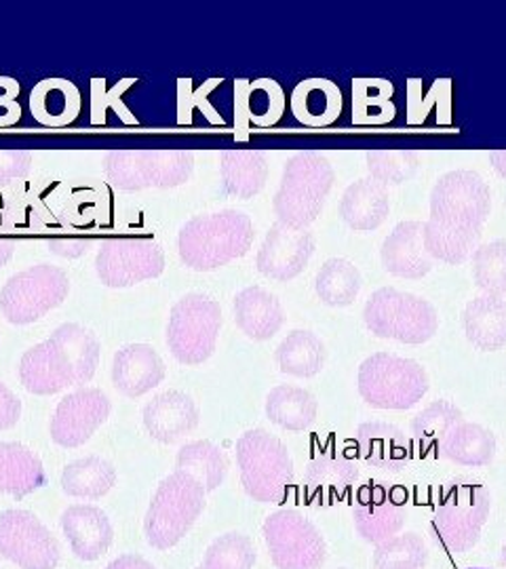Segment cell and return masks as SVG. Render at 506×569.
I'll return each mask as SVG.
<instances>
[{
	"label": "cell",
	"instance_id": "cell-48",
	"mask_svg": "<svg viewBox=\"0 0 506 569\" xmlns=\"http://www.w3.org/2000/svg\"><path fill=\"white\" fill-rule=\"evenodd\" d=\"M106 569H157L150 561H146L140 555H121L112 563H108Z\"/></svg>",
	"mask_w": 506,
	"mask_h": 569
},
{
	"label": "cell",
	"instance_id": "cell-25",
	"mask_svg": "<svg viewBox=\"0 0 506 569\" xmlns=\"http://www.w3.org/2000/svg\"><path fill=\"white\" fill-rule=\"evenodd\" d=\"M235 321L249 340L266 342L279 333L285 323L284 305L262 287H247L235 298Z\"/></svg>",
	"mask_w": 506,
	"mask_h": 569
},
{
	"label": "cell",
	"instance_id": "cell-37",
	"mask_svg": "<svg viewBox=\"0 0 506 569\" xmlns=\"http://www.w3.org/2000/svg\"><path fill=\"white\" fill-rule=\"evenodd\" d=\"M176 465H178V470L197 479L207 493L220 488L228 475L226 453L218 446H214L211 441H205V439L186 443L178 451Z\"/></svg>",
	"mask_w": 506,
	"mask_h": 569
},
{
	"label": "cell",
	"instance_id": "cell-23",
	"mask_svg": "<svg viewBox=\"0 0 506 569\" xmlns=\"http://www.w3.org/2000/svg\"><path fill=\"white\" fill-rule=\"evenodd\" d=\"M165 380L161 355L150 345H127L115 355L112 385L129 397L138 399Z\"/></svg>",
	"mask_w": 506,
	"mask_h": 569
},
{
	"label": "cell",
	"instance_id": "cell-13",
	"mask_svg": "<svg viewBox=\"0 0 506 569\" xmlns=\"http://www.w3.org/2000/svg\"><path fill=\"white\" fill-rule=\"evenodd\" d=\"M264 540L277 569H321L327 545L321 531L300 510L272 512L264 521Z\"/></svg>",
	"mask_w": 506,
	"mask_h": 569
},
{
	"label": "cell",
	"instance_id": "cell-6",
	"mask_svg": "<svg viewBox=\"0 0 506 569\" xmlns=\"http://www.w3.org/2000/svg\"><path fill=\"white\" fill-rule=\"evenodd\" d=\"M245 493L262 505H284L294 486V460L284 441L264 428H254L237 441Z\"/></svg>",
	"mask_w": 506,
	"mask_h": 569
},
{
	"label": "cell",
	"instance_id": "cell-38",
	"mask_svg": "<svg viewBox=\"0 0 506 569\" xmlns=\"http://www.w3.org/2000/svg\"><path fill=\"white\" fill-rule=\"evenodd\" d=\"M463 409L449 401H433L411 420V432L423 456L439 458V449L447 432L463 422Z\"/></svg>",
	"mask_w": 506,
	"mask_h": 569
},
{
	"label": "cell",
	"instance_id": "cell-33",
	"mask_svg": "<svg viewBox=\"0 0 506 569\" xmlns=\"http://www.w3.org/2000/svg\"><path fill=\"white\" fill-rule=\"evenodd\" d=\"M439 458L460 467H487L496 458V437L486 427L463 420L447 432Z\"/></svg>",
	"mask_w": 506,
	"mask_h": 569
},
{
	"label": "cell",
	"instance_id": "cell-24",
	"mask_svg": "<svg viewBox=\"0 0 506 569\" xmlns=\"http://www.w3.org/2000/svg\"><path fill=\"white\" fill-rule=\"evenodd\" d=\"M357 449L367 467L383 472H401L409 465V443L405 432L388 422H365L357 428Z\"/></svg>",
	"mask_w": 506,
	"mask_h": 569
},
{
	"label": "cell",
	"instance_id": "cell-50",
	"mask_svg": "<svg viewBox=\"0 0 506 569\" xmlns=\"http://www.w3.org/2000/svg\"><path fill=\"white\" fill-rule=\"evenodd\" d=\"M489 159H492L496 173L506 180V150H494Z\"/></svg>",
	"mask_w": 506,
	"mask_h": 569
},
{
	"label": "cell",
	"instance_id": "cell-14",
	"mask_svg": "<svg viewBox=\"0 0 506 569\" xmlns=\"http://www.w3.org/2000/svg\"><path fill=\"white\" fill-rule=\"evenodd\" d=\"M0 557L20 569H56L61 550L37 515L11 509L0 512Z\"/></svg>",
	"mask_w": 506,
	"mask_h": 569
},
{
	"label": "cell",
	"instance_id": "cell-22",
	"mask_svg": "<svg viewBox=\"0 0 506 569\" xmlns=\"http://www.w3.org/2000/svg\"><path fill=\"white\" fill-rule=\"evenodd\" d=\"M61 529L72 552L82 561H96L115 540V529L108 515L91 505L68 507L61 515Z\"/></svg>",
	"mask_w": 506,
	"mask_h": 569
},
{
	"label": "cell",
	"instance_id": "cell-10",
	"mask_svg": "<svg viewBox=\"0 0 506 569\" xmlns=\"http://www.w3.org/2000/svg\"><path fill=\"white\" fill-rule=\"evenodd\" d=\"M106 178L115 188L138 192L146 188H178L195 171L190 150H112L106 154Z\"/></svg>",
	"mask_w": 506,
	"mask_h": 569
},
{
	"label": "cell",
	"instance_id": "cell-43",
	"mask_svg": "<svg viewBox=\"0 0 506 569\" xmlns=\"http://www.w3.org/2000/svg\"><path fill=\"white\" fill-rule=\"evenodd\" d=\"M473 258V279L486 296H506V239L479 244Z\"/></svg>",
	"mask_w": 506,
	"mask_h": 569
},
{
	"label": "cell",
	"instance_id": "cell-44",
	"mask_svg": "<svg viewBox=\"0 0 506 569\" xmlns=\"http://www.w3.org/2000/svg\"><path fill=\"white\" fill-rule=\"evenodd\" d=\"M254 542L239 531L216 538L202 559V569H254L256 566Z\"/></svg>",
	"mask_w": 506,
	"mask_h": 569
},
{
	"label": "cell",
	"instance_id": "cell-17",
	"mask_svg": "<svg viewBox=\"0 0 506 569\" xmlns=\"http://www.w3.org/2000/svg\"><path fill=\"white\" fill-rule=\"evenodd\" d=\"M110 399L100 388H79L61 399L51 418V439L60 448L85 446L110 418Z\"/></svg>",
	"mask_w": 506,
	"mask_h": 569
},
{
	"label": "cell",
	"instance_id": "cell-27",
	"mask_svg": "<svg viewBox=\"0 0 506 569\" xmlns=\"http://www.w3.org/2000/svg\"><path fill=\"white\" fill-rule=\"evenodd\" d=\"M390 213V197L383 183L364 178L350 183L340 201V216L348 228L369 232L385 224Z\"/></svg>",
	"mask_w": 506,
	"mask_h": 569
},
{
	"label": "cell",
	"instance_id": "cell-11",
	"mask_svg": "<svg viewBox=\"0 0 506 569\" xmlns=\"http://www.w3.org/2000/svg\"><path fill=\"white\" fill-rule=\"evenodd\" d=\"M220 329V305L205 293H186L171 308L167 346L182 366H201L216 352Z\"/></svg>",
	"mask_w": 506,
	"mask_h": 569
},
{
	"label": "cell",
	"instance_id": "cell-21",
	"mask_svg": "<svg viewBox=\"0 0 506 569\" xmlns=\"http://www.w3.org/2000/svg\"><path fill=\"white\" fill-rule=\"evenodd\" d=\"M386 272L399 279H423L433 270V258L426 251L425 222H401L388 234L380 249Z\"/></svg>",
	"mask_w": 506,
	"mask_h": 569
},
{
	"label": "cell",
	"instance_id": "cell-47",
	"mask_svg": "<svg viewBox=\"0 0 506 569\" xmlns=\"http://www.w3.org/2000/svg\"><path fill=\"white\" fill-rule=\"evenodd\" d=\"M89 247V241H79V239H68V241H51L49 249L58 253L61 258H79Z\"/></svg>",
	"mask_w": 506,
	"mask_h": 569
},
{
	"label": "cell",
	"instance_id": "cell-52",
	"mask_svg": "<svg viewBox=\"0 0 506 569\" xmlns=\"http://www.w3.org/2000/svg\"><path fill=\"white\" fill-rule=\"evenodd\" d=\"M470 569H484V568H470Z\"/></svg>",
	"mask_w": 506,
	"mask_h": 569
},
{
	"label": "cell",
	"instance_id": "cell-51",
	"mask_svg": "<svg viewBox=\"0 0 506 569\" xmlns=\"http://www.w3.org/2000/svg\"><path fill=\"white\" fill-rule=\"evenodd\" d=\"M500 566L506 569V545L503 547V550H500Z\"/></svg>",
	"mask_w": 506,
	"mask_h": 569
},
{
	"label": "cell",
	"instance_id": "cell-7",
	"mask_svg": "<svg viewBox=\"0 0 506 569\" xmlns=\"http://www.w3.org/2000/svg\"><path fill=\"white\" fill-rule=\"evenodd\" d=\"M365 327L383 340L426 345L439 329V315L425 298L383 287L369 296L364 308Z\"/></svg>",
	"mask_w": 506,
	"mask_h": 569
},
{
	"label": "cell",
	"instance_id": "cell-16",
	"mask_svg": "<svg viewBox=\"0 0 506 569\" xmlns=\"http://www.w3.org/2000/svg\"><path fill=\"white\" fill-rule=\"evenodd\" d=\"M409 493L386 481H367L353 502V521L357 533L369 545H383L397 536L407 521Z\"/></svg>",
	"mask_w": 506,
	"mask_h": 569
},
{
	"label": "cell",
	"instance_id": "cell-8",
	"mask_svg": "<svg viewBox=\"0 0 506 569\" xmlns=\"http://www.w3.org/2000/svg\"><path fill=\"white\" fill-rule=\"evenodd\" d=\"M205 496L201 483L182 470L165 477L143 519L148 545L159 550L176 547L201 517Z\"/></svg>",
	"mask_w": 506,
	"mask_h": 569
},
{
	"label": "cell",
	"instance_id": "cell-54",
	"mask_svg": "<svg viewBox=\"0 0 506 569\" xmlns=\"http://www.w3.org/2000/svg\"><path fill=\"white\" fill-rule=\"evenodd\" d=\"M343 569H346V568H343Z\"/></svg>",
	"mask_w": 506,
	"mask_h": 569
},
{
	"label": "cell",
	"instance_id": "cell-3",
	"mask_svg": "<svg viewBox=\"0 0 506 569\" xmlns=\"http://www.w3.org/2000/svg\"><path fill=\"white\" fill-rule=\"evenodd\" d=\"M254 222L239 209H222L188 220L178 234L183 266L211 272L247 256L254 243Z\"/></svg>",
	"mask_w": 506,
	"mask_h": 569
},
{
	"label": "cell",
	"instance_id": "cell-30",
	"mask_svg": "<svg viewBox=\"0 0 506 569\" xmlns=\"http://www.w3.org/2000/svg\"><path fill=\"white\" fill-rule=\"evenodd\" d=\"M47 486L41 458L21 443H0V493L26 498Z\"/></svg>",
	"mask_w": 506,
	"mask_h": 569
},
{
	"label": "cell",
	"instance_id": "cell-35",
	"mask_svg": "<svg viewBox=\"0 0 506 569\" xmlns=\"http://www.w3.org/2000/svg\"><path fill=\"white\" fill-rule=\"evenodd\" d=\"M117 486V470L100 456H87L70 462L61 472V489L70 498L100 500Z\"/></svg>",
	"mask_w": 506,
	"mask_h": 569
},
{
	"label": "cell",
	"instance_id": "cell-34",
	"mask_svg": "<svg viewBox=\"0 0 506 569\" xmlns=\"http://www.w3.org/2000/svg\"><path fill=\"white\" fill-rule=\"evenodd\" d=\"M319 413V403L306 388L281 385L266 397V416L284 430H306L312 427Z\"/></svg>",
	"mask_w": 506,
	"mask_h": 569
},
{
	"label": "cell",
	"instance_id": "cell-15",
	"mask_svg": "<svg viewBox=\"0 0 506 569\" xmlns=\"http://www.w3.org/2000/svg\"><path fill=\"white\" fill-rule=\"evenodd\" d=\"M165 270V251L150 239H112L101 244L96 256V274L101 283L112 289L161 277Z\"/></svg>",
	"mask_w": 506,
	"mask_h": 569
},
{
	"label": "cell",
	"instance_id": "cell-2",
	"mask_svg": "<svg viewBox=\"0 0 506 569\" xmlns=\"http://www.w3.org/2000/svg\"><path fill=\"white\" fill-rule=\"evenodd\" d=\"M100 340L79 323H63L49 340L32 346L20 361V380L32 395H56L68 387H85L100 366Z\"/></svg>",
	"mask_w": 506,
	"mask_h": 569
},
{
	"label": "cell",
	"instance_id": "cell-20",
	"mask_svg": "<svg viewBox=\"0 0 506 569\" xmlns=\"http://www.w3.org/2000/svg\"><path fill=\"white\" fill-rule=\"evenodd\" d=\"M142 418L152 439L171 446L199 427L201 409L182 390H167L143 407Z\"/></svg>",
	"mask_w": 506,
	"mask_h": 569
},
{
	"label": "cell",
	"instance_id": "cell-49",
	"mask_svg": "<svg viewBox=\"0 0 506 569\" xmlns=\"http://www.w3.org/2000/svg\"><path fill=\"white\" fill-rule=\"evenodd\" d=\"M16 241H11V239H0V268H4V266L11 262V258H13V253H16Z\"/></svg>",
	"mask_w": 506,
	"mask_h": 569
},
{
	"label": "cell",
	"instance_id": "cell-28",
	"mask_svg": "<svg viewBox=\"0 0 506 569\" xmlns=\"http://www.w3.org/2000/svg\"><path fill=\"white\" fill-rule=\"evenodd\" d=\"M291 114L306 127H327L343 114V91L327 79H306L291 91Z\"/></svg>",
	"mask_w": 506,
	"mask_h": 569
},
{
	"label": "cell",
	"instance_id": "cell-5",
	"mask_svg": "<svg viewBox=\"0 0 506 569\" xmlns=\"http://www.w3.org/2000/svg\"><path fill=\"white\" fill-rule=\"evenodd\" d=\"M489 510L492 496L484 483L470 477L452 479L435 507L430 521L433 540L449 552H466L477 547Z\"/></svg>",
	"mask_w": 506,
	"mask_h": 569
},
{
	"label": "cell",
	"instance_id": "cell-39",
	"mask_svg": "<svg viewBox=\"0 0 506 569\" xmlns=\"http://www.w3.org/2000/svg\"><path fill=\"white\" fill-rule=\"evenodd\" d=\"M361 284L364 281L357 266L345 258H331L317 272L315 291L324 305L345 308L357 300Z\"/></svg>",
	"mask_w": 506,
	"mask_h": 569
},
{
	"label": "cell",
	"instance_id": "cell-1",
	"mask_svg": "<svg viewBox=\"0 0 506 569\" xmlns=\"http://www.w3.org/2000/svg\"><path fill=\"white\" fill-rule=\"evenodd\" d=\"M492 211L489 183L475 171H449L430 190V216L425 222L426 251L433 260L465 264L479 247Z\"/></svg>",
	"mask_w": 506,
	"mask_h": 569
},
{
	"label": "cell",
	"instance_id": "cell-26",
	"mask_svg": "<svg viewBox=\"0 0 506 569\" xmlns=\"http://www.w3.org/2000/svg\"><path fill=\"white\" fill-rule=\"evenodd\" d=\"M285 93L272 79L235 82V122L272 127L284 117Z\"/></svg>",
	"mask_w": 506,
	"mask_h": 569
},
{
	"label": "cell",
	"instance_id": "cell-40",
	"mask_svg": "<svg viewBox=\"0 0 506 569\" xmlns=\"http://www.w3.org/2000/svg\"><path fill=\"white\" fill-rule=\"evenodd\" d=\"M395 87L385 79H359L353 82V122L386 124L397 114L393 102Z\"/></svg>",
	"mask_w": 506,
	"mask_h": 569
},
{
	"label": "cell",
	"instance_id": "cell-18",
	"mask_svg": "<svg viewBox=\"0 0 506 569\" xmlns=\"http://www.w3.org/2000/svg\"><path fill=\"white\" fill-rule=\"evenodd\" d=\"M315 249L317 241L310 230H294L277 222L266 232L256 264L264 277L287 283L302 274Z\"/></svg>",
	"mask_w": 506,
	"mask_h": 569
},
{
	"label": "cell",
	"instance_id": "cell-19",
	"mask_svg": "<svg viewBox=\"0 0 506 569\" xmlns=\"http://www.w3.org/2000/svg\"><path fill=\"white\" fill-rule=\"evenodd\" d=\"M359 465L336 449H324L308 465L304 486L310 505L334 507L343 502L359 481Z\"/></svg>",
	"mask_w": 506,
	"mask_h": 569
},
{
	"label": "cell",
	"instance_id": "cell-53",
	"mask_svg": "<svg viewBox=\"0 0 506 569\" xmlns=\"http://www.w3.org/2000/svg\"><path fill=\"white\" fill-rule=\"evenodd\" d=\"M197 569H202V566H201V568H197Z\"/></svg>",
	"mask_w": 506,
	"mask_h": 569
},
{
	"label": "cell",
	"instance_id": "cell-32",
	"mask_svg": "<svg viewBox=\"0 0 506 569\" xmlns=\"http://www.w3.org/2000/svg\"><path fill=\"white\" fill-rule=\"evenodd\" d=\"M220 176L226 194L237 199H254L268 180V157L262 150H226L222 152Z\"/></svg>",
	"mask_w": 506,
	"mask_h": 569
},
{
	"label": "cell",
	"instance_id": "cell-29",
	"mask_svg": "<svg viewBox=\"0 0 506 569\" xmlns=\"http://www.w3.org/2000/svg\"><path fill=\"white\" fill-rule=\"evenodd\" d=\"M463 327L466 340L484 352L506 346V300L496 296H477L465 306Z\"/></svg>",
	"mask_w": 506,
	"mask_h": 569
},
{
	"label": "cell",
	"instance_id": "cell-36",
	"mask_svg": "<svg viewBox=\"0 0 506 569\" xmlns=\"http://www.w3.org/2000/svg\"><path fill=\"white\" fill-rule=\"evenodd\" d=\"M324 340L312 331L296 329L277 348L275 359L279 369L294 378H315L325 366Z\"/></svg>",
	"mask_w": 506,
	"mask_h": 569
},
{
	"label": "cell",
	"instance_id": "cell-45",
	"mask_svg": "<svg viewBox=\"0 0 506 569\" xmlns=\"http://www.w3.org/2000/svg\"><path fill=\"white\" fill-rule=\"evenodd\" d=\"M30 169H32V152L28 150L0 152V186L26 178Z\"/></svg>",
	"mask_w": 506,
	"mask_h": 569
},
{
	"label": "cell",
	"instance_id": "cell-46",
	"mask_svg": "<svg viewBox=\"0 0 506 569\" xmlns=\"http://www.w3.org/2000/svg\"><path fill=\"white\" fill-rule=\"evenodd\" d=\"M21 401L13 390L0 385V430H9L20 422Z\"/></svg>",
	"mask_w": 506,
	"mask_h": 569
},
{
	"label": "cell",
	"instance_id": "cell-42",
	"mask_svg": "<svg viewBox=\"0 0 506 569\" xmlns=\"http://www.w3.org/2000/svg\"><path fill=\"white\" fill-rule=\"evenodd\" d=\"M374 569H425L428 547L416 531H405L378 545L371 557Z\"/></svg>",
	"mask_w": 506,
	"mask_h": 569
},
{
	"label": "cell",
	"instance_id": "cell-12",
	"mask_svg": "<svg viewBox=\"0 0 506 569\" xmlns=\"http://www.w3.org/2000/svg\"><path fill=\"white\" fill-rule=\"evenodd\" d=\"M68 274L51 264H37L13 274L0 289V312L13 326H30L66 302Z\"/></svg>",
	"mask_w": 506,
	"mask_h": 569
},
{
	"label": "cell",
	"instance_id": "cell-9",
	"mask_svg": "<svg viewBox=\"0 0 506 569\" xmlns=\"http://www.w3.org/2000/svg\"><path fill=\"white\" fill-rule=\"evenodd\" d=\"M428 388V373L414 359L376 352L359 367V395L376 409H411L425 399Z\"/></svg>",
	"mask_w": 506,
	"mask_h": 569
},
{
	"label": "cell",
	"instance_id": "cell-41",
	"mask_svg": "<svg viewBox=\"0 0 506 569\" xmlns=\"http://www.w3.org/2000/svg\"><path fill=\"white\" fill-rule=\"evenodd\" d=\"M365 164H367L371 180L388 188V186H401V183L409 182L418 173L423 159L416 150L383 148V150L365 152Z\"/></svg>",
	"mask_w": 506,
	"mask_h": 569
},
{
	"label": "cell",
	"instance_id": "cell-4",
	"mask_svg": "<svg viewBox=\"0 0 506 569\" xmlns=\"http://www.w3.org/2000/svg\"><path fill=\"white\" fill-rule=\"evenodd\" d=\"M334 182L336 173L325 154L315 150L296 152L285 164L272 201L279 222L294 230H308L321 216Z\"/></svg>",
	"mask_w": 506,
	"mask_h": 569
},
{
	"label": "cell",
	"instance_id": "cell-31",
	"mask_svg": "<svg viewBox=\"0 0 506 569\" xmlns=\"http://www.w3.org/2000/svg\"><path fill=\"white\" fill-rule=\"evenodd\" d=\"M81 91L66 79H44L30 93L32 117L44 127H68L81 112Z\"/></svg>",
	"mask_w": 506,
	"mask_h": 569
}]
</instances>
